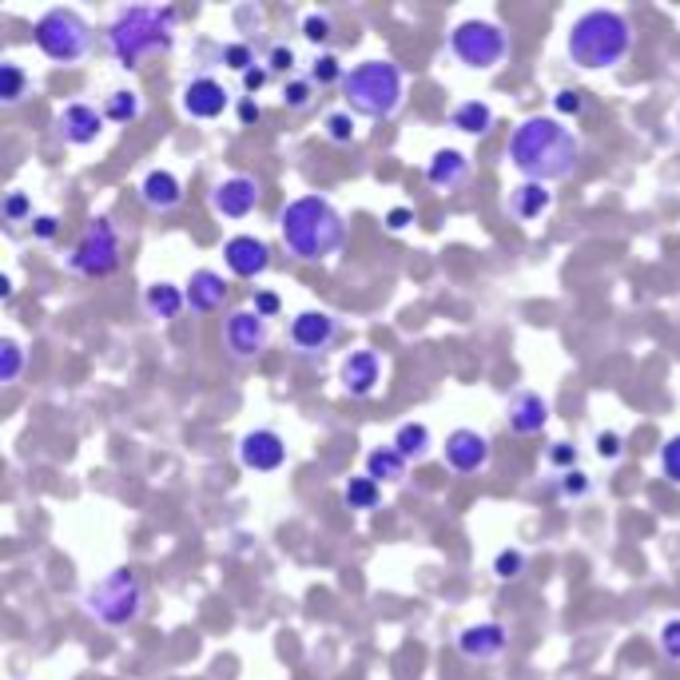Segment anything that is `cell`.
Returning a JSON list of instances; mask_svg holds the SVG:
<instances>
[{
	"mask_svg": "<svg viewBox=\"0 0 680 680\" xmlns=\"http://www.w3.org/2000/svg\"><path fill=\"white\" fill-rule=\"evenodd\" d=\"M267 68L291 80V72L299 68V57H294V48H291V44H271V52H267Z\"/></svg>",
	"mask_w": 680,
	"mask_h": 680,
	"instance_id": "obj_42",
	"label": "cell"
},
{
	"mask_svg": "<svg viewBox=\"0 0 680 680\" xmlns=\"http://www.w3.org/2000/svg\"><path fill=\"white\" fill-rule=\"evenodd\" d=\"M566 52L586 72H609L633 52V24L621 9H586L569 24Z\"/></svg>",
	"mask_w": 680,
	"mask_h": 680,
	"instance_id": "obj_4",
	"label": "cell"
},
{
	"mask_svg": "<svg viewBox=\"0 0 680 680\" xmlns=\"http://www.w3.org/2000/svg\"><path fill=\"white\" fill-rule=\"evenodd\" d=\"M227 104H231V92L219 84L216 76H196L180 92V108L191 120H219L227 112Z\"/></svg>",
	"mask_w": 680,
	"mask_h": 680,
	"instance_id": "obj_13",
	"label": "cell"
},
{
	"mask_svg": "<svg viewBox=\"0 0 680 680\" xmlns=\"http://www.w3.org/2000/svg\"><path fill=\"white\" fill-rule=\"evenodd\" d=\"M661 652L669 661H680V621L661 624Z\"/></svg>",
	"mask_w": 680,
	"mask_h": 680,
	"instance_id": "obj_46",
	"label": "cell"
},
{
	"mask_svg": "<svg viewBox=\"0 0 680 680\" xmlns=\"http://www.w3.org/2000/svg\"><path fill=\"white\" fill-rule=\"evenodd\" d=\"M0 216H4V223H32V219H37L32 216V199L24 196V191H9Z\"/></svg>",
	"mask_w": 680,
	"mask_h": 680,
	"instance_id": "obj_40",
	"label": "cell"
},
{
	"mask_svg": "<svg viewBox=\"0 0 680 680\" xmlns=\"http://www.w3.org/2000/svg\"><path fill=\"white\" fill-rule=\"evenodd\" d=\"M450 128L462 136H473V140H482L490 136L493 128V108L486 100H462V104L450 112Z\"/></svg>",
	"mask_w": 680,
	"mask_h": 680,
	"instance_id": "obj_25",
	"label": "cell"
},
{
	"mask_svg": "<svg viewBox=\"0 0 680 680\" xmlns=\"http://www.w3.org/2000/svg\"><path fill=\"white\" fill-rule=\"evenodd\" d=\"M223 263L236 279H259L271 267V247L259 236H231L223 243Z\"/></svg>",
	"mask_w": 680,
	"mask_h": 680,
	"instance_id": "obj_16",
	"label": "cell"
},
{
	"mask_svg": "<svg viewBox=\"0 0 680 680\" xmlns=\"http://www.w3.org/2000/svg\"><path fill=\"white\" fill-rule=\"evenodd\" d=\"M414 223V211L410 208H394V211H387V231H407V227Z\"/></svg>",
	"mask_w": 680,
	"mask_h": 680,
	"instance_id": "obj_51",
	"label": "cell"
},
{
	"mask_svg": "<svg viewBox=\"0 0 680 680\" xmlns=\"http://www.w3.org/2000/svg\"><path fill=\"white\" fill-rule=\"evenodd\" d=\"M0 299H4V302L12 299V279H9V274H4V279H0Z\"/></svg>",
	"mask_w": 680,
	"mask_h": 680,
	"instance_id": "obj_52",
	"label": "cell"
},
{
	"mask_svg": "<svg viewBox=\"0 0 680 680\" xmlns=\"http://www.w3.org/2000/svg\"><path fill=\"white\" fill-rule=\"evenodd\" d=\"M57 128H60V136H64L68 143L88 148V143H96L100 136H104V108L84 104V100L64 104V108H60V116H57Z\"/></svg>",
	"mask_w": 680,
	"mask_h": 680,
	"instance_id": "obj_17",
	"label": "cell"
},
{
	"mask_svg": "<svg viewBox=\"0 0 680 680\" xmlns=\"http://www.w3.org/2000/svg\"><path fill=\"white\" fill-rule=\"evenodd\" d=\"M446 466L453 473H478L490 466V438L478 434V430H450L446 434Z\"/></svg>",
	"mask_w": 680,
	"mask_h": 680,
	"instance_id": "obj_15",
	"label": "cell"
},
{
	"mask_svg": "<svg viewBox=\"0 0 680 680\" xmlns=\"http://www.w3.org/2000/svg\"><path fill=\"white\" fill-rule=\"evenodd\" d=\"M549 208H553V191H549V183H529L526 180L510 191V216L518 219V223H533V219H541Z\"/></svg>",
	"mask_w": 680,
	"mask_h": 680,
	"instance_id": "obj_24",
	"label": "cell"
},
{
	"mask_svg": "<svg viewBox=\"0 0 680 680\" xmlns=\"http://www.w3.org/2000/svg\"><path fill=\"white\" fill-rule=\"evenodd\" d=\"M180 29V12L171 4H128L108 29V52L120 68L136 72L148 57H168Z\"/></svg>",
	"mask_w": 680,
	"mask_h": 680,
	"instance_id": "obj_3",
	"label": "cell"
},
{
	"mask_svg": "<svg viewBox=\"0 0 680 680\" xmlns=\"http://www.w3.org/2000/svg\"><path fill=\"white\" fill-rule=\"evenodd\" d=\"M57 236H60V219L57 216H37V219H32V239L52 243Z\"/></svg>",
	"mask_w": 680,
	"mask_h": 680,
	"instance_id": "obj_48",
	"label": "cell"
},
{
	"mask_svg": "<svg viewBox=\"0 0 680 680\" xmlns=\"http://www.w3.org/2000/svg\"><path fill=\"white\" fill-rule=\"evenodd\" d=\"M506 422H510L513 434H538L541 426L549 422V402L538 390H518L506 407Z\"/></svg>",
	"mask_w": 680,
	"mask_h": 680,
	"instance_id": "obj_23",
	"label": "cell"
},
{
	"mask_svg": "<svg viewBox=\"0 0 680 680\" xmlns=\"http://www.w3.org/2000/svg\"><path fill=\"white\" fill-rule=\"evenodd\" d=\"M342 92H347V112L367 120H394L407 96V80L394 60H362L347 72Z\"/></svg>",
	"mask_w": 680,
	"mask_h": 680,
	"instance_id": "obj_5",
	"label": "cell"
},
{
	"mask_svg": "<svg viewBox=\"0 0 680 680\" xmlns=\"http://www.w3.org/2000/svg\"><path fill=\"white\" fill-rule=\"evenodd\" d=\"M407 458L394 450V446H374V450L367 453V478H374L378 486L390 482L398 486L402 478H407Z\"/></svg>",
	"mask_w": 680,
	"mask_h": 680,
	"instance_id": "obj_28",
	"label": "cell"
},
{
	"mask_svg": "<svg viewBox=\"0 0 680 680\" xmlns=\"http://www.w3.org/2000/svg\"><path fill=\"white\" fill-rule=\"evenodd\" d=\"M322 136L331 143H354V112H327Z\"/></svg>",
	"mask_w": 680,
	"mask_h": 680,
	"instance_id": "obj_38",
	"label": "cell"
},
{
	"mask_svg": "<svg viewBox=\"0 0 680 680\" xmlns=\"http://www.w3.org/2000/svg\"><path fill=\"white\" fill-rule=\"evenodd\" d=\"M219 64L231 68V72H251L256 68V48L247 44V40H231V44L219 48Z\"/></svg>",
	"mask_w": 680,
	"mask_h": 680,
	"instance_id": "obj_35",
	"label": "cell"
},
{
	"mask_svg": "<svg viewBox=\"0 0 680 680\" xmlns=\"http://www.w3.org/2000/svg\"><path fill=\"white\" fill-rule=\"evenodd\" d=\"M259 120H263V108H259L251 96H243V100H239V123L251 128V123H259Z\"/></svg>",
	"mask_w": 680,
	"mask_h": 680,
	"instance_id": "obj_50",
	"label": "cell"
},
{
	"mask_svg": "<svg viewBox=\"0 0 680 680\" xmlns=\"http://www.w3.org/2000/svg\"><path fill=\"white\" fill-rule=\"evenodd\" d=\"M251 307H256V314H263V319H274V314L283 311V299L274 291H256V302H251Z\"/></svg>",
	"mask_w": 680,
	"mask_h": 680,
	"instance_id": "obj_49",
	"label": "cell"
},
{
	"mask_svg": "<svg viewBox=\"0 0 680 680\" xmlns=\"http://www.w3.org/2000/svg\"><path fill=\"white\" fill-rule=\"evenodd\" d=\"M661 470L669 482L680 486V434H672L669 442L661 446Z\"/></svg>",
	"mask_w": 680,
	"mask_h": 680,
	"instance_id": "obj_43",
	"label": "cell"
},
{
	"mask_svg": "<svg viewBox=\"0 0 680 680\" xmlns=\"http://www.w3.org/2000/svg\"><path fill=\"white\" fill-rule=\"evenodd\" d=\"M307 80H311L314 88L339 84V80H347V72H342V60L334 57V52H319V57L311 60V68H307Z\"/></svg>",
	"mask_w": 680,
	"mask_h": 680,
	"instance_id": "obj_32",
	"label": "cell"
},
{
	"mask_svg": "<svg viewBox=\"0 0 680 680\" xmlns=\"http://www.w3.org/2000/svg\"><path fill=\"white\" fill-rule=\"evenodd\" d=\"M339 382L342 390H347L350 398H370L378 390V382H382V362H378L374 350H350L347 359H342L339 367Z\"/></svg>",
	"mask_w": 680,
	"mask_h": 680,
	"instance_id": "obj_19",
	"label": "cell"
},
{
	"mask_svg": "<svg viewBox=\"0 0 680 680\" xmlns=\"http://www.w3.org/2000/svg\"><path fill=\"white\" fill-rule=\"evenodd\" d=\"M279 100H283L287 112H307L314 104V84L307 76H291V80H283V96Z\"/></svg>",
	"mask_w": 680,
	"mask_h": 680,
	"instance_id": "obj_34",
	"label": "cell"
},
{
	"mask_svg": "<svg viewBox=\"0 0 680 680\" xmlns=\"http://www.w3.org/2000/svg\"><path fill=\"white\" fill-rule=\"evenodd\" d=\"M546 462L549 466H558L561 473H569V470H577V446H569V442H553L546 450Z\"/></svg>",
	"mask_w": 680,
	"mask_h": 680,
	"instance_id": "obj_44",
	"label": "cell"
},
{
	"mask_svg": "<svg viewBox=\"0 0 680 680\" xmlns=\"http://www.w3.org/2000/svg\"><path fill=\"white\" fill-rule=\"evenodd\" d=\"M553 108L561 116H581L586 112V92H577V88H566V92L553 96Z\"/></svg>",
	"mask_w": 680,
	"mask_h": 680,
	"instance_id": "obj_45",
	"label": "cell"
},
{
	"mask_svg": "<svg viewBox=\"0 0 680 680\" xmlns=\"http://www.w3.org/2000/svg\"><path fill=\"white\" fill-rule=\"evenodd\" d=\"M450 52L453 60L470 72H493L501 60L510 57V32L493 24V20H462L450 32Z\"/></svg>",
	"mask_w": 680,
	"mask_h": 680,
	"instance_id": "obj_8",
	"label": "cell"
},
{
	"mask_svg": "<svg viewBox=\"0 0 680 680\" xmlns=\"http://www.w3.org/2000/svg\"><path fill=\"white\" fill-rule=\"evenodd\" d=\"M470 156L458 148H438L434 156H430V163H426V180H430V188L438 191H458L466 180H470Z\"/></svg>",
	"mask_w": 680,
	"mask_h": 680,
	"instance_id": "obj_22",
	"label": "cell"
},
{
	"mask_svg": "<svg viewBox=\"0 0 680 680\" xmlns=\"http://www.w3.org/2000/svg\"><path fill=\"white\" fill-rule=\"evenodd\" d=\"M342 501H347L350 510L370 513V510H378V501H382V486H378L374 478H367V473H359V478H350V482H347Z\"/></svg>",
	"mask_w": 680,
	"mask_h": 680,
	"instance_id": "obj_31",
	"label": "cell"
},
{
	"mask_svg": "<svg viewBox=\"0 0 680 680\" xmlns=\"http://www.w3.org/2000/svg\"><path fill=\"white\" fill-rule=\"evenodd\" d=\"M140 199L143 208L156 211V216H171V211L183 208V183L176 171L168 168H151L140 180Z\"/></svg>",
	"mask_w": 680,
	"mask_h": 680,
	"instance_id": "obj_20",
	"label": "cell"
},
{
	"mask_svg": "<svg viewBox=\"0 0 680 680\" xmlns=\"http://www.w3.org/2000/svg\"><path fill=\"white\" fill-rule=\"evenodd\" d=\"M390 446H394V450L402 453L410 466H414V462H426V458H430L434 434H430V426H426V422H402L394 430V442H390Z\"/></svg>",
	"mask_w": 680,
	"mask_h": 680,
	"instance_id": "obj_27",
	"label": "cell"
},
{
	"mask_svg": "<svg viewBox=\"0 0 680 680\" xmlns=\"http://www.w3.org/2000/svg\"><path fill=\"white\" fill-rule=\"evenodd\" d=\"M283 247L302 263H322L347 243V219L327 196H299L279 211Z\"/></svg>",
	"mask_w": 680,
	"mask_h": 680,
	"instance_id": "obj_2",
	"label": "cell"
},
{
	"mask_svg": "<svg viewBox=\"0 0 680 680\" xmlns=\"http://www.w3.org/2000/svg\"><path fill=\"white\" fill-rule=\"evenodd\" d=\"M227 279L219 271H211V267H199V271H191L188 287H183V294H188V311L191 314H216L223 311L227 302Z\"/></svg>",
	"mask_w": 680,
	"mask_h": 680,
	"instance_id": "obj_21",
	"label": "cell"
},
{
	"mask_svg": "<svg viewBox=\"0 0 680 680\" xmlns=\"http://www.w3.org/2000/svg\"><path fill=\"white\" fill-rule=\"evenodd\" d=\"M239 80H243V92L251 96V100H256V96L267 88V80H271V68H267V64H256V68H251V72L239 76Z\"/></svg>",
	"mask_w": 680,
	"mask_h": 680,
	"instance_id": "obj_47",
	"label": "cell"
},
{
	"mask_svg": "<svg viewBox=\"0 0 680 680\" xmlns=\"http://www.w3.org/2000/svg\"><path fill=\"white\" fill-rule=\"evenodd\" d=\"M32 40H37V48L52 64H80L92 52V24H88L84 12L57 4V9H48L37 17Z\"/></svg>",
	"mask_w": 680,
	"mask_h": 680,
	"instance_id": "obj_7",
	"label": "cell"
},
{
	"mask_svg": "<svg viewBox=\"0 0 680 680\" xmlns=\"http://www.w3.org/2000/svg\"><path fill=\"white\" fill-rule=\"evenodd\" d=\"M593 446H597V458H601V462H621L624 458V438L617 434V430H601V434L593 438Z\"/></svg>",
	"mask_w": 680,
	"mask_h": 680,
	"instance_id": "obj_41",
	"label": "cell"
},
{
	"mask_svg": "<svg viewBox=\"0 0 680 680\" xmlns=\"http://www.w3.org/2000/svg\"><path fill=\"white\" fill-rule=\"evenodd\" d=\"M271 342V322L263 314H256V307H239V311L227 314L223 322V347L231 350V359L251 362L259 359Z\"/></svg>",
	"mask_w": 680,
	"mask_h": 680,
	"instance_id": "obj_10",
	"label": "cell"
},
{
	"mask_svg": "<svg viewBox=\"0 0 680 680\" xmlns=\"http://www.w3.org/2000/svg\"><path fill=\"white\" fill-rule=\"evenodd\" d=\"M526 566H529L526 549H501L498 558H493V577L498 581H518L526 573Z\"/></svg>",
	"mask_w": 680,
	"mask_h": 680,
	"instance_id": "obj_37",
	"label": "cell"
},
{
	"mask_svg": "<svg viewBox=\"0 0 680 680\" xmlns=\"http://www.w3.org/2000/svg\"><path fill=\"white\" fill-rule=\"evenodd\" d=\"M287 339L299 354H322V350H331L334 339H339V319L331 311H299L287 327Z\"/></svg>",
	"mask_w": 680,
	"mask_h": 680,
	"instance_id": "obj_11",
	"label": "cell"
},
{
	"mask_svg": "<svg viewBox=\"0 0 680 680\" xmlns=\"http://www.w3.org/2000/svg\"><path fill=\"white\" fill-rule=\"evenodd\" d=\"M239 462H243V470L251 473H274L283 470L287 462V442L274 430H251V434L239 438Z\"/></svg>",
	"mask_w": 680,
	"mask_h": 680,
	"instance_id": "obj_12",
	"label": "cell"
},
{
	"mask_svg": "<svg viewBox=\"0 0 680 680\" xmlns=\"http://www.w3.org/2000/svg\"><path fill=\"white\" fill-rule=\"evenodd\" d=\"M24 374V347L17 339H0V387H12Z\"/></svg>",
	"mask_w": 680,
	"mask_h": 680,
	"instance_id": "obj_33",
	"label": "cell"
},
{
	"mask_svg": "<svg viewBox=\"0 0 680 680\" xmlns=\"http://www.w3.org/2000/svg\"><path fill=\"white\" fill-rule=\"evenodd\" d=\"M331 37H334V20L327 17V12H307V17H302V40H307V44L322 48V44H331Z\"/></svg>",
	"mask_w": 680,
	"mask_h": 680,
	"instance_id": "obj_36",
	"label": "cell"
},
{
	"mask_svg": "<svg viewBox=\"0 0 680 680\" xmlns=\"http://www.w3.org/2000/svg\"><path fill=\"white\" fill-rule=\"evenodd\" d=\"M88 617H96L108 629H128V624L140 621L143 613V581L136 569L120 566L108 577H100L92 589L84 593Z\"/></svg>",
	"mask_w": 680,
	"mask_h": 680,
	"instance_id": "obj_6",
	"label": "cell"
},
{
	"mask_svg": "<svg viewBox=\"0 0 680 680\" xmlns=\"http://www.w3.org/2000/svg\"><path fill=\"white\" fill-rule=\"evenodd\" d=\"M140 116H143V96L136 92V88H112V92L104 96V120L108 123L128 128V123H136Z\"/></svg>",
	"mask_w": 680,
	"mask_h": 680,
	"instance_id": "obj_29",
	"label": "cell"
},
{
	"mask_svg": "<svg viewBox=\"0 0 680 680\" xmlns=\"http://www.w3.org/2000/svg\"><path fill=\"white\" fill-rule=\"evenodd\" d=\"M29 88H32L29 72H24L17 60H4V64H0V104L4 108L20 104V100L29 96Z\"/></svg>",
	"mask_w": 680,
	"mask_h": 680,
	"instance_id": "obj_30",
	"label": "cell"
},
{
	"mask_svg": "<svg viewBox=\"0 0 680 680\" xmlns=\"http://www.w3.org/2000/svg\"><path fill=\"white\" fill-rule=\"evenodd\" d=\"M143 307H148L151 319H180L183 307H188V294L180 291L176 283H168V279H160V283H151L148 291H143Z\"/></svg>",
	"mask_w": 680,
	"mask_h": 680,
	"instance_id": "obj_26",
	"label": "cell"
},
{
	"mask_svg": "<svg viewBox=\"0 0 680 680\" xmlns=\"http://www.w3.org/2000/svg\"><path fill=\"white\" fill-rule=\"evenodd\" d=\"M506 156L529 183H558L581 163V140L558 116H529L513 128Z\"/></svg>",
	"mask_w": 680,
	"mask_h": 680,
	"instance_id": "obj_1",
	"label": "cell"
},
{
	"mask_svg": "<svg viewBox=\"0 0 680 680\" xmlns=\"http://www.w3.org/2000/svg\"><path fill=\"white\" fill-rule=\"evenodd\" d=\"M506 644H510V633L498 621H478L458 633V652H462L466 661H478V664L498 661L501 652H506Z\"/></svg>",
	"mask_w": 680,
	"mask_h": 680,
	"instance_id": "obj_18",
	"label": "cell"
},
{
	"mask_svg": "<svg viewBox=\"0 0 680 680\" xmlns=\"http://www.w3.org/2000/svg\"><path fill=\"white\" fill-rule=\"evenodd\" d=\"M558 490H561V498H566V501H581V498H589V493H593V478H589L586 470H569V473H561Z\"/></svg>",
	"mask_w": 680,
	"mask_h": 680,
	"instance_id": "obj_39",
	"label": "cell"
},
{
	"mask_svg": "<svg viewBox=\"0 0 680 680\" xmlns=\"http://www.w3.org/2000/svg\"><path fill=\"white\" fill-rule=\"evenodd\" d=\"M259 208V183L251 176H227L211 188V211L223 219H247Z\"/></svg>",
	"mask_w": 680,
	"mask_h": 680,
	"instance_id": "obj_14",
	"label": "cell"
},
{
	"mask_svg": "<svg viewBox=\"0 0 680 680\" xmlns=\"http://www.w3.org/2000/svg\"><path fill=\"white\" fill-rule=\"evenodd\" d=\"M68 267L84 279H108L120 271V231L112 219L100 216L84 227V236L76 239L72 256H68Z\"/></svg>",
	"mask_w": 680,
	"mask_h": 680,
	"instance_id": "obj_9",
	"label": "cell"
}]
</instances>
